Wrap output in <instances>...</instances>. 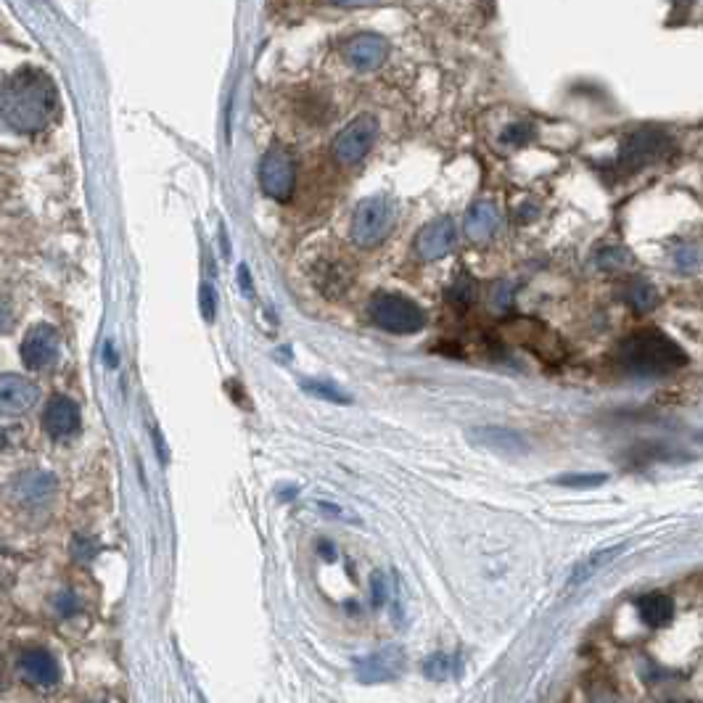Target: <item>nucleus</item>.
Segmentation results:
<instances>
[{
    "mask_svg": "<svg viewBox=\"0 0 703 703\" xmlns=\"http://www.w3.org/2000/svg\"><path fill=\"white\" fill-rule=\"evenodd\" d=\"M59 109L51 77L40 69H22L3 88V119L16 133H40Z\"/></svg>",
    "mask_w": 703,
    "mask_h": 703,
    "instance_id": "obj_1",
    "label": "nucleus"
},
{
    "mask_svg": "<svg viewBox=\"0 0 703 703\" xmlns=\"http://www.w3.org/2000/svg\"><path fill=\"white\" fill-rule=\"evenodd\" d=\"M619 363L637 376H661L682 368L688 363V355L659 328H643L629 333L619 344Z\"/></svg>",
    "mask_w": 703,
    "mask_h": 703,
    "instance_id": "obj_2",
    "label": "nucleus"
},
{
    "mask_svg": "<svg viewBox=\"0 0 703 703\" xmlns=\"http://www.w3.org/2000/svg\"><path fill=\"white\" fill-rule=\"evenodd\" d=\"M368 312L373 323L389 333H415L426 323L421 307L400 294H376L370 299Z\"/></svg>",
    "mask_w": 703,
    "mask_h": 703,
    "instance_id": "obj_3",
    "label": "nucleus"
},
{
    "mask_svg": "<svg viewBox=\"0 0 703 703\" xmlns=\"http://www.w3.org/2000/svg\"><path fill=\"white\" fill-rule=\"evenodd\" d=\"M394 215L397 209L386 196H370L357 204L355 215H352V241L360 246H373L378 241H384L389 236V230L394 225Z\"/></svg>",
    "mask_w": 703,
    "mask_h": 703,
    "instance_id": "obj_4",
    "label": "nucleus"
},
{
    "mask_svg": "<svg viewBox=\"0 0 703 703\" xmlns=\"http://www.w3.org/2000/svg\"><path fill=\"white\" fill-rule=\"evenodd\" d=\"M672 148V138L659 127H640L624 141L619 151V167L624 170H643L648 164L659 162L661 156Z\"/></svg>",
    "mask_w": 703,
    "mask_h": 703,
    "instance_id": "obj_5",
    "label": "nucleus"
},
{
    "mask_svg": "<svg viewBox=\"0 0 703 703\" xmlns=\"http://www.w3.org/2000/svg\"><path fill=\"white\" fill-rule=\"evenodd\" d=\"M378 138V119L360 114L333 138V156L341 164H357L368 154Z\"/></svg>",
    "mask_w": 703,
    "mask_h": 703,
    "instance_id": "obj_6",
    "label": "nucleus"
},
{
    "mask_svg": "<svg viewBox=\"0 0 703 703\" xmlns=\"http://www.w3.org/2000/svg\"><path fill=\"white\" fill-rule=\"evenodd\" d=\"M294 156L286 148H270L262 162H259V185L265 188L267 196L278 201H289L294 193Z\"/></svg>",
    "mask_w": 703,
    "mask_h": 703,
    "instance_id": "obj_7",
    "label": "nucleus"
},
{
    "mask_svg": "<svg viewBox=\"0 0 703 703\" xmlns=\"http://www.w3.org/2000/svg\"><path fill=\"white\" fill-rule=\"evenodd\" d=\"M53 492H56V479L48 471H37V468L22 471L11 484V495L27 511H37L51 503Z\"/></svg>",
    "mask_w": 703,
    "mask_h": 703,
    "instance_id": "obj_8",
    "label": "nucleus"
},
{
    "mask_svg": "<svg viewBox=\"0 0 703 703\" xmlns=\"http://www.w3.org/2000/svg\"><path fill=\"white\" fill-rule=\"evenodd\" d=\"M341 56L347 61L349 67L357 69V72H370V69H378L389 56V43L384 37L378 35H355L349 37L344 48H341Z\"/></svg>",
    "mask_w": 703,
    "mask_h": 703,
    "instance_id": "obj_9",
    "label": "nucleus"
},
{
    "mask_svg": "<svg viewBox=\"0 0 703 703\" xmlns=\"http://www.w3.org/2000/svg\"><path fill=\"white\" fill-rule=\"evenodd\" d=\"M16 669L24 677V682H30L35 688H53L61 680L59 661L53 659L45 648H24L16 659Z\"/></svg>",
    "mask_w": 703,
    "mask_h": 703,
    "instance_id": "obj_10",
    "label": "nucleus"
},
{
    "mask_svg": "<svg viewBox=\"0 0 703 703\" xmlns=\"http://www.w3.org/2000/svg\"><path fill=\"white\" fill-rule=\"evenodd\" d=\"M59 355V333L53 326H35L22 341V360L30 370L48 368Z\"/></svg>",
    "mask_w": 703,
    "mask_h": 703,
    "instance_id": "obj_11",
    "label": "nucleus"
},
{
    "mask_svg": "<svg viewBox=\"0 0 703 703\" xmlns=\"http://www.w3.org/2000/svg\"><path fill=\"white\" fill-rule=\"evenodd\" d=\"M452 246H455V222L450 217H439V220L429 222L415 238V252L426 262L450 254Z\"/></svg>",
    "mask_w": 703,
    "mask_h": 703,
    "instance_id": "obj_12",
    "label": "nucleus"
},
{
    "mask_svg": "<svg viewBox=\"0 0 703 703\" xmlns=\"http://www.w3.org/2000/svg\"><path fill=\"white\" fill-rule=\"evenodd\" d=\"M37 400H40L37 384L22 376H14V373L3 376V381H0V407H3V413L22 415L32 410Z\"/></svg>",
    "mask_w": 703,
    "mask_h": 703,
    "instance_id": "obj_13",
    "label": "nucleus"
},
{
    "mask_svg": "<svg viewBox=\"0 0 703 703\" xmlns=\"http://www.w3.org/2000/svg\"><path fill=\"white\" fill-rule=\"evenodd\" d=\"M43 429L53 439L72 437L80 429V407L67 397H51L43 410Z\"/></svg>",
    "mask_w": 703,
    "mask_h": 703,
    "instance_id": "obj_14",
    "label": "nucleus"
},
{
    "mask_svg": "<svg viewBox=\"0 0 703 703\" xmlns=\"http://www.w3.org/2000/svg\"><path fill=\"white\" fill-rule=\"evenodd\" d=\"M357 674L363 682H389L402 672V653L400 651H384L365 656L355 664Z\"/></svg>",
    "mask_w": 703,
    "mask_h": 703,
    "instance_id": "obj_15",
    "label": "nucleus"
},
{
    "mask_svg": "<svg viewBox=\"0 0 703 703\" xmlns=\"http://www.w3.org/2000/svg\"><path fill=\"white\" fill-rule=\"evenodd\" d=\"M474 439L489 450L500 452V455H524L529 452V444L521 434L511 429H500V426H484V429H474Z\"/></svg>",
    "mask_w": 703,
    "mask_h": 703,
    "instance_id": "obj_16",
    "label": "nucleus"
},
{
    "mask_svg": "<svg viewBox=\"0 0 703 703\" xmlns=\"http://www.w3.org/2000/svg\"><path fill=\"white\" fill-rule=\"evenodd\" d=\"M497 225H500V212H497L495 204L479 201V204H474V207L468 209L466 225H463V228H466V236L471 238V241H484V238H489L495 233Z\"/></svg>",
    "mask_w": 703,
    "mask_h": 703,
    "instance_id": "obj_17",
    "label": "nucleus"
},
{
    "mask_svg": "<svg viewBox=\"0 0 703 703\" xmlns=\"http://www.w3.org/2000/svg\"><path fill=\"white\" fill-rule=\"evenodd\" d=\"M637 611L648 627H666L674 616V603L664 592H648L637 600Z\"/></svg>",
    "mask_w": 703,
    "mask_h": 703,
    "instance_id": "obj_18",
    "label": "nucleus"
},
{
    "mask_svg": "<svg viewBox=\"0 0 703 703\" xmlns=\"http://www.w3.org/2000/svg\"><path fill=\"white\" fill-rule=\"evenodd\" d=\"M624 545H616V548H606V550H598V553L587 555L585 561L577 563V569L571 571L569 577V587H577L582 585V582H587V579L592 577V574H598L606 563H611L616 558V555H622Z\"/></svg>",
    "mask_w": 703,
    "mask_h": 703,
    "instance_id": "obj_19",
    "label": "nucleus"
},
{
    "mask_svg": "<svg viewBox=\"0 0 703 703\" xmlns=\"http://www.w3.org/2000/svg\"><path fill=\"white\" fill-rule=\"evenodd\" d=\"M624 299H627V304L632 307V310L651 312L653 307H656V302H659V294H656V289H653L651 283L635 281L627 286V291H624Z\"/></svg>",
    "mask_w": 703,
    "mask_h": 703,
    "instance_id": "obj_20",
    "label": "nucleus"
},
{
    "mask_svg": "<svg viewBox=\"0 0 703 703\" xmlns=\"http://www.w3.org/2000/svg\"><path fill=\"white\" fill-rule=\"evenodd\" d=\"M304 389L310 394H315V397H320V400H326V402H339V405H349V397L341 389H336L333 384H328V381H323V378H315V381H304Z\"/></svg>",
    "mask_w": 703,
    "mask_h": 703,
    "instance_id": "obj_21",
    "label": "nucleus"
},
{
    "mask_svg": "<svg viewBox=\"0 0 703 703\" xmlns=\"http://www.w3.org/2000/svg\"><path fill=\"white\" fill-rule=\"evenodd\" d=\"M423 672H426V677L429 680H447L455 669H452V659L450 656H444V653H434V656H429L426 659V664H423Z\"/></svg>",
    "mask_w": 703,
    "mask_h": 703,
    "instance_id": "obj_22",
    "label": "nucleus"
},
{
    "mask_svg": "<svg viewBox=\"0 0 703 703\" xmlns=\"http://www.w3.org/2000/svg\"><path fill=\"white\" fill-rule=\"evenodd\" d=\"M474 294H476V283L474 278H468V275H460L458 281L450 286V299L455 304H460V307H466V304L474 302Z\"/></svg>",
    "mask_w": 703,
    "mask_h": 703,
    "instance_id": "obj_23",
    "label": "nucleus"
},
{
    "mask_svg": "<svg viewBox=\"0 0 703 703\" xmlns=\"http://www.w3.org/2000/svg\"><path fill=\"white\" fill-rule=\"evenodd\" d=\"M606 479H608L606 474H571V476H561L555 484H561V487L585 489V487H598V484H603Z\"/></svg>",
    "mask_w": 703,
    "mask_h": 703,
    "instance_id": "obj_24",
    "label": "nucleus"
},
{
    "mask_svg": "<svg viewBox=\"0 0 703 703\" xmlns=\"http://www.w3.org/2000/svg\"><path fill=\"white\" fill-rule=\"evenodd\" d=\"M532 125H524V122H518V125H511L508 130L503 133V143H511V146H524L529 138H532Z\"/></svg>",
    "mask_w": 703,
    "mask_h": 703,
    "instance_id": "obj_25",
    "label": "nucleus"
},
{
    "mask_svg": "<svg viewBox=\"0 0 703 703\" xmlns=\"http://www.w3.org/2000/svg\"><path fill=\"white\" fill-rule=\"evenodd\" d=\"M674 259H677V265H680L682 270H696V267L703 262L701 252L693 249V246H680V249L674 252Z\"/></svg>",
    "mask_w": 703,
    "mask_h": 703,
    "instance_id": "obj_26",
    "label": "nucleus"
},
{
    "mask_svg": "<svg viewBox=\"0 0 703 703\" xmlns=\"http://www.w3.org/2000/svg\"><path fill=\"white\" fill-rule=\"evenodd\" d=\"M598 262L603 270H614V267H619V265H629V257L624 249H603L598 257Z\"/></svg>",
    "mask_w": 703,
    "mask_h": 703,
    "instance_id": "obj_27",
    "label": "nucleus"
},
{
    "mask_svg": "<svg viewBox=\"0 0 703 703\" xmlns=\"http://www.w3.org/2000/svg\"><path fill=\"white\" fill-rule=\"evenodd\" d=\"M96 553L98 545L93 540H88V537H77V540H74V558H77V561H90Z\"/></svg>",
    "mask_w": 703,
    "mask_h": 703,
    "instance_id": "obj_28",
    "label": "nucleus"
},
{
    "mask_svg": "<svg viewBox=\"0 0 703 703\" xmlns=\"http://www.w3.org/2000/svg\"><path fill=\"white\" fill-rule=\"evenodd\" d=\"M77 611V598L72 592H59L56 595V614L59 616H72Z\"/></svg>",
    "mask_w": 703,
    "mask_h": 703,
    "instance_id": "obj_29",
    "label": "nucleus"
},
{
    "mask_svg": "<svg viewBox=\"0 0 703 703\" xmlns=\"http://www.w3.org/2000/svg\"><path fill=\"white\" fill-rule=\"evenodd\" d=\"M201 312L207 320H215V291H212V286H201Z\"/></svg>",
    "mask_w": 703,
    "mask_h": 703,
    "instance_id": "obj_30",
    "label": "nucleus"
},
{
    "mask_svg": "<svg viewBox=\"0 0 703 703\" xmlns=\"http://www.w3.org/2000/svg\"><path fill=\"white\" fill-rule=\"evenodd\" d=\"M238 278H241V286H244L246 296H252V283H249V270H246V265L238 267Z\"/></svg>",
    "mask_w": 703,
    "mask_h": 703,
    "instance_id": "obj_31",
    "label": "nucleus"
},
{
    "mask_svg": "<svg viewBox=\"0 0 703 703\" xmlns=\"http://www.w3.org/2000/svg\"><path fill=\"white\" fill-rule=\"evenodd\" d=\"M656 703H690V701H656Z\"/></svg>",
    "mask_w": 703,
    "mask_h": 703,
    "instance_id": "obj_32",
    "label": "nucleus"
}]
</instances>
